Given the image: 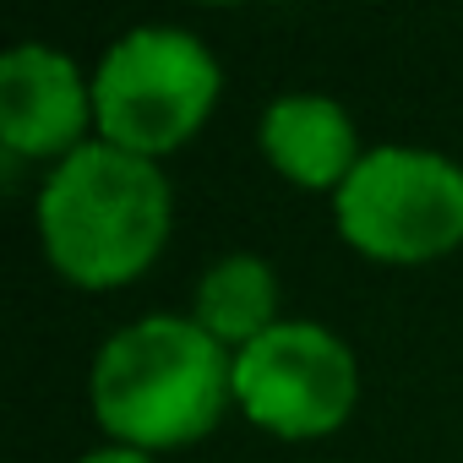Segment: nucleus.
<instances>
[{
  "instance_id": "1",
  "label": "nucleus",
  "mask_w": 463,
  "mask_h": 463,
  "mask_svg": "<svg viewBox=\"0 0 463 463\" xmlns=\"http://www.w3.org/2000/svg\"><path fill=\"white\" fill-rule=\"evenodd\" d=\"M88 392L115 447H185L207 436L235 398V354L196 317L153 311L104 338Z\"/></svg>"
},
{
  "instance_id": "2",
  "label": "nucleus",
  "mask_w": 463,
  "mask_h": 463,
  "mask_svg": "<svg viewBox=\"0 0 463 463\" xmlns=\"http://www.w3.org/2000/svg\"><path fill=\"white\" fill-rule=\"evenodd\" d=\"M39 235L71 284H126L169 235V180L153 158L88 137L39 185Z\"/></svg>"
},
{
  "instance_id": "3",
  "label": "nucleus",
  "mask_w": 463,
  "mask_h": 463,
  "mask_svg": "<svg viewBox=\"0 0 463 463\" xmlns=\"http://www.w3.org/2000/svg\"><path fill=\"white\" fill-rule=\"evenodd\" d=\"M218 61L185 28H131L120 33L93 71V126L126 153L180 147L218 99Z\"/></svg>"
},
{
  "instance_id": "4",
  "label": "nucleus",
  "mask_w": 463,
  "mask_h": 463,
  "mask_svg": "<svg viewBox=\"0 0 463 463\" xmlns=\"http://www.w3.org/2000/svg\"><path fill=\"white\" fill-rule=\"evenodd\" d=\"M338 235L382 262H425L463 241V164L430 147H371L333 191Z\"/></svg>"
},
{
  "instance_id": "5",
  "label": "nucleus",
  "mask_w": 463,
  "mask_h": 463,
  "mask_svg": "<svg viewBox=\"0 0 463 463\" xmlns=\"http://www.w3.org/2000/svg\"><path fill=\"white\" fill-rule=\"evenodd\" d=\"M360 392L349 344L322 322H273L235 349V403L279 436L333 430Z\"/></svg>"
},
{
  "instance_id": "6",
  "label": "nucleus",
  "mask_w": 463,
  "mask_h": 463,
  "mask_svg": "<svg viewBox=\"0 0 463 463\" xmlns=\"http://www.w3.org/2000/svg\"><path fill=\"white\" fill-rule=\"evenodd\" d=\"M93 115V82L55 44H12L0 55V142L12 158L77 153Z\"/></svg>"
},
{
  "instance_id": "7",
  "label": "nucleus",
  "mask_w": 463,
  "mask_h": 463,
  "mask_svg": "<svg viewBox=\"0 0 463 463\" xmlns=\"http://www.w3.org/2000/svg\"><path fill=\"white\" fill-rule=\"evenodd\" d=\"M262 153L311 191H338L349 180V169L365 158L354 142V120L338 99L327 93H279L262 109Z\"/></svg>"
},
{
  "instance_id": "8",
  "label": "nucleus",
  "mask_w": 463,
  "mask_h": 463,
  "mask_svg": "<svg viewBox=\"0 0 463 463\" xmlns=\"http://www.w3.org/2000/svg\"><path fill=\"white\" fill-rule=\"evenodd\" d=\"M273 311H279V273L257 251H229L202 273L191 317L235 354L279 322Z\"/></svg>"
},
{
  "instance_id": "9",
  "label": "nucleus",
  "mask_w": 463,
  "mask_h": 463,
  "mask_svg": "<svg viewBox=\"0 0 463 463\" xmlns=\"http://www.w3.org/2000/svg\"><path fill=\"white\" fill-rule=\"evenodd\" d=\"M77 463H153V452H137V447H99Z\"/></svg>"
}]
</instances>
